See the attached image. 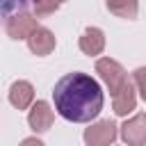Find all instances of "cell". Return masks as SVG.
<instances>
[{"label":"cell","instance_id":"4fadbf2b","mask_svg":"<svg viewBox=\"0 0 146 146\" xmlns=\"http://www.w3.org/2000/svg\"><path fill=\"white\" fill-rule=\"evenodd\" d=\"M144 73H146L144 68H137V71H135V84H132V87H135V91H137L141 98H146V91H144V80H141V78H144Z\"/></svg>","mask_w":146,"mask_h":146},{"label":"cell","instance_id":"30bf717a","mask_svg":"<svg viewBox=\"0 0 146 146\" xmlns=\"http://www.w3.org/2000/svg\"><path fill=\"white\" fill-rule=\"evenodd\" d=\"M9 103L16 110H27L34 103V87L27 80H16L9 87Z\"/></svg>","mask_w":146,"mask_h":146},{"label":"cell","instance_id":"7c38bea8","mask_svg":"<svg viewBox=\"0 0 146 146\" xmlns=\"http://www.w3.org/2000/svg\"><path fill=\"white\" fill-rule=\"evenodd\" d=\"M62 5H64V0H32L34 16H50V14H55Z\"/></svg>","mask_w":146,"mask_h":146},{"label":"cell","instance_id":"8992f818","mask_svg":"<svg viewBox=\"0 0 146 146\" xmlns=\"http://www.w3.org/2000/svg\"><path fill=\"white\" fill-rule=\"evenodd\" d=\"M55 121V112L50 107V103L46 100H36L30 105V114H27V125L34 132H46Z\"/></svg>","mask_w":146,"mask_h":146},{"label":"cell","instance_id":"3957f363","mask_svg":"<svg viewBox=\"0 0 146 146\" xmlns=\"http://www.w3.org/2000/svg\"><path fill=\"white\" fill-rule=\"evenodd\" d=\"M116 137H119L116 123L110 121V119H100V121L91 123L82 135L87 146H112L116 141Z\"/></svg>","mask_w":146,"mask_h":146},{"label":"cell","instance_id":"ba28073f","mask_svg":"<svg viewBox=\"0 0 146 146\" xmlns=\"http://www.w3.org/2000/svg\"><path fill=\"white\" fill-rule=\"evenodd\" d=\"M112 107H114L116 116H128V114L135 112V107H137V91H135L130 80L116 94H112Z\"/></svg>","mask_w":146,"mask_h":146},{"label":"cell","instance_id":"52a82bcc","mask_svg":"<svg viewBox=\"0 0 146 146\" xmlns=\"http://www.w3.org/2000/svg\"><path fill=\"white\" fill-rule=\"evenodd\" d=\"M39 23H36V16L34 14H27V11H18V14H14V16H9L7 18V34L11 36V39H16V41H21V39H27V34L36 27Z\"/></svg>","mask_w":146,"mask_h":146},{"label":"cell","instance_id":"9c48e42d","mask_svg":"<svg viewBox=\"0 0 146 146\" xmlns=\"http://www.w3.org/2000/svg\"><path fill=\"white\" fill-rule=\"evenodd\" d=\"M78 46H80V50H82L84 55L96 57V55H100V52L105 50V32H103L100 27H87V30L82 32Z\"/></svg>","mask_w":146,"mask_h":146},{"label":"cell","instance_id":"7a4b0ae2","mask_svg":"<svg viewBox=\"0 0 146 146\" xmlns=\"http://www.w3.org/2000/svg\"><path fill=\"white\" fill-rule=\"evenodd\" d=\"M96 73H98V78L105 82V87L110 89V94H116V91L128 82L125 68H123L116 59H112V57H100V59L96 62Z\"/></svg>","mask_w":146,"mask_h":146},{"label":"cell","instance_id":"5bb4252c","mask_svg":"<svg viewBox=\"0 0 146 146\" xmlns=\"http://www.w3.org/2000/svg\"><path fill=\"white\" fill-rule=\"evenodd\" d=\"M18 146H46V144H43L41 139H36V137H25Z\"/></svg>","mask_w":146,"mask_h":146},{"label":"cell","instance_id":"8fae6325","mask_svg":"<svg viewBox=\"0 0 146 146\" xmlns=\"http://www.w3.org/2000/svg\"><path fill=\"white\" fill-rule=\"evenodd\" d=\"M105 7L116 18H125V21H135L139 14V0H105Z\"/></svg>","mask_w":146,"mask_h":146},{"label":"cell","instance_id":"6da1fadb","mask_svg":"<svg viewBox=\"0 0 146 146\" xmlns=\"http://www.w3.org/2000/svg\"><path fill=\"white\" fill-rule=\"evenodd\" d=\"M52 103L62 119L71 123H89L100 114L105 96L98 80H94L89 73L75 71L57 80L52 89Z\"/></svg>","mask_w":146,"mask_h":146},{"label":"cell","instance_id":"5b68a950","mask_svg":"<svg viewBox=\"0 0 146 146\" xmlns=\"http://www.w3.org/2000/svg\"><path fill=\"white\" fill-rule=\"evenodd\" d=\"M27 48L36 55V57H46V55H50L52 50H55V46H57V39H55V34L48 30V27H41V25H36L30 34H27Z\"/></svg>","mask_w":146,"mask_h":146},{"label":"cell","instance_id":"277c9868","mask_svg":"<svg viewBox=\"0 0 146 146\" xmlns=\"http://www.w3.org/2000/svg\"><path fill=\"white\" fill-rule=\"evenodd\" d=\"M119 135L125 146H144L146 144V114L139 112V114L125 119Z\"/></svg>","mask_w":146,"mask_h":146}]
</instances>
